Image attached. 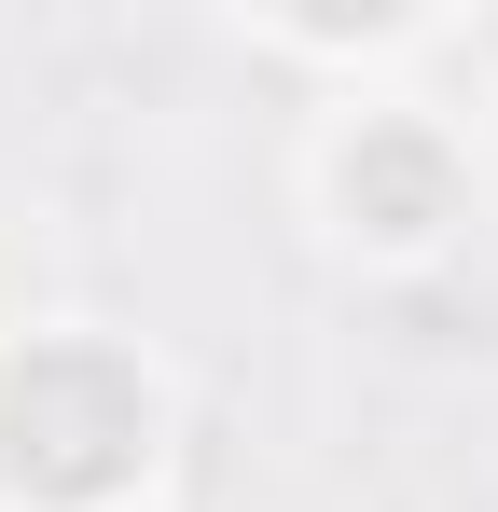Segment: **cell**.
<instances>
[{
  "label": "cell",
  "instance_id": "obj_2",
  "mask_svg": "<svg viewBox=\"0 0 498 512\" xmlns=\"http://www.w3.org/2000/svg\"><path fill=\"white\" fill-rule=\"evenodd\" d=\"M194 388L111 305L0 319V512H166Z\"/></svg>",
  "mask_w": 498,
  "mask_h": 512
},
{
  "label": "cell",
  "instance_id": "obj_1",
  "mask_svg": "<svg viewBox=\"0 0 498 512\" xmlns=\"http://www.w3.org/2000/svg\"><path fill=\"white\" fill-rule=\"evenodd\" d=\"M291 222L346 291H429L498 236V139L471 97L415 84H360V97H305L291 125Z\"/></svg>",
  "mask_w": 498,
  "mask_h": 512
},
{
  "label": "cell",
  "instance_id": "obj_3",
  "mask_svg": "<svg viewBox=\"0 0 498 512\" xmlns=\"http://www.w3.org/2000/svg\"><path fill=\"white\" fill-rule=\"evenodd\" d=\"M222 42H236L249 70L305 84V97H360V84H415V70H443V56L471 42V14H443V0H388V14L249 0V14H222Z\"/></svg>",
  "mask_w": 498,
  "mask_h": 512
}]
</instances>
